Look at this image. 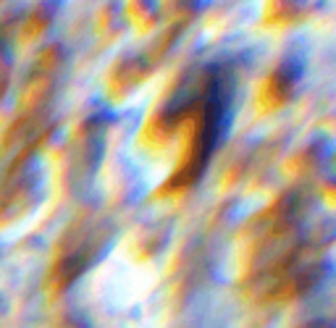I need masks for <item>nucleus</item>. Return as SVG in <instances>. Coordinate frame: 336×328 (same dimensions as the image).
I'll use <instances>...</instances> for the list:
<instances>
[{
	"label": "nucleus",
	"mask_w": 336,
	"mask_h": 328,
	"mask_svg": "<svg viewBox=\"0 0 336 328\" xmlns=\"http://www.w3.org/2000/svg\"><path fill=\"white\" fill-rule=\"evenodd\" d=\"M231 89H234V81L229 79V74H223L218 68L213 71V79L208 84V103H205V121L197 142V158H200L197 171H202L208 158L226 139V131L231 126Z\"/></svg>",
	"instance_id": "f257e3e1"
}]
</instances>
